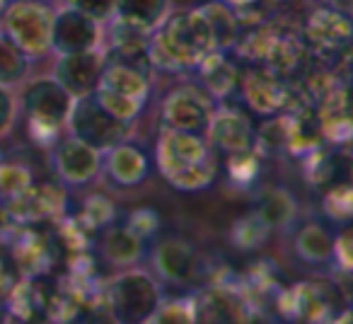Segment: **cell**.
<instances>
[{
  "instance_id": "1",
  "label": "cell",
  "mask_w": 353,
  "mask_h": 324,
  "mask_svg": "<svg viewBox=\"0 0 353 324\" xmlns=\"http://www.w3.org/2000/svg\"><path fill=\"white\" fill-rule=\"evenodd\" d=\"M216 51L213 32L199 8L174 10L150 32L145 59L152 70L170 75L194 73L196 65Z\"/></svg>"
},
{
  "instance_id": "2",
  "label": "cell",
  "mask_w": 353,
  "mask_h": 324,
  "mask_svg": "<svg viewBox=\"0 0 353 324\" xmlns=\"http://www.w3.org/2000/svg\"><path fill=\"white\" fill-rule=\"evenodd\" d=\"M155 165L172 189L199 194L213 187L221 172L218 152L203 133L160 128L155 141Z\"/></svg>"
},
{
  "instance_id": "3",
  "label": "cell",
  "mask_w": 353,
  "mask_h": 324,
  "mask_svg": "<svg viewBox=\"0 0 353 324\" xmlns=\"http://www.w3.org/2000/svg\"><path fill=\"white\" fill-rule=\"evenodd\" d=\"M92 94L114 119L123 123H136L152 94L148 59L107 56Z\"/></svg>"
},
{
  "instance_id": "4",
  "label": "cell",
  "mask_w": 353,
  "mask_h": 324,
  "mask_svg": "<svg viewBox=\"0 0 353 324\" xmlns=\"http://www.w3.org/2000/svg\"><path fill=\"white\" fill-rule=\"evenodd\" d=\"M73 99L75 97L68 90H63V85L56 83L54 75L27 78L17 94V102H20V112L27 117L32 138L41 145H54L56 138L65 131Z\"/></svg>"
},
{
  "instance_id": "5",
  "label": "cell",
  "mask_w": 353,
  "mask_h": 324,
  "mask_svg": "<svg viewBox=\"0 0 353 324\" xmlns=\"http://www.w3.org/2000/svg\"><path fill=\"white\" fill-rule=\"evenodd\" d=\"M56 8L44 0H10L0 17V30L30 61L51 54Z\"/></svg>"
},
{
  "instance_id": "6",
  "label": "cell",
  "mask_w": 353,
  "mask_h": 324,
  "mask_svg": "<svg viewBox=\"0 0 353 324\" xmlns=\"http://www.w3.org/2000/svg\"><path fill=\"white\" fill-rule=\"evenodd\" d=\"M107 298L109 310L119 322H150L157 303L162 300V283L152 276V271L141 269V264L119 269V274L107 283Z\"/></svg>"
},
{
  "instance_id": "7",
  "label": "cell",
  "mask_w": 353,
  "mask_h": 324,
  "mask_svg": "<svg viewBox=\"0 0 353 324\" xmlns=\"http://www.w3.org/2000/svg\"><path fill=\"white\" fill-rule=\"evenodd\" d=\"M136 128V123H123L114 119L102 104L94 99V94H83L73 99L68 121H65V133L80 138L88 145L97 148L99 152L117 145L121 141H128Z\"/></svg>"
},
{
  "instance_id": "8",
  "label": "cell",
  "mask_w": 353,
  "mask_h": 324,
  "mask_svg": "<svg viewBox=\"0 0 353 324\" xmlns=\"http://www.w3.org/2000/svg\"><path fill=\"white\" fill-rule=\"evenodd\" d=\"M218 102L199 83H179L162 97L160 128L206 133Z\"/></svg>"
},
{
  "instance_id": "9",
  "label": "cell",
  "mask_w": 353,
  "mask_h": 324,
  "mask_svg": "<svg viewBox=\"0 0 353 324\" xmlns=\"http://www.w3.org/2000/svg\"><path fill=\"white\" fill-rule=\"evenodd\" d=\"M99 162L102 152L70 133L68 136L61 133L51 145V168L63 187H88L99 177Z\"/></svg>"
},
{
  "instance_id": "10",
  "label": "cell",
  "mask_w": 353,
  "mask_h": 324,
  "mask_svg": "<svg viewBox=\"0 0 353 324\" xmlns=\"http://www.w3.org/2000/svg\"><path fill=\"white\" fill-rule=\"evenodd\" d=\"M150 271L162 285H189L199 274V252L187 237H162L150 247Z\"/></svg>"
},
{
  "instance_id": "11",
  "label": "cell",
  "mask_w": 353,
  "mask_h": 324,
  "mask_svg": "<svg viewBox=\"0 0 353 324\" xmlns=\"http://www.w3.org/2000/svg\"><path fill=\"white\" fill-rule=\"evenodd\" d=\"M102 49V22L85 15L83 10L63 3L54 12L51 54H78V51Z\"/></svg>"
},
{
  "instance_id": "12",
  "label": "cell",
  "mask_w": 353,
  "mask_h": 324,
  "mask_svg": "<svg viewBox=\"0 0 353 324\" xmlns=\"http://www.w3.org/2000/svg\"><path fill=\"white\" fill-rule=\"evenodd\" d=\"M203 136L211 143L213 150L225 157L235 155V152L256 150V128L252 119L242 109L228 107L223 102H218Z\"/></svg>"
},
{
  "instance_id": "13",
  "label": "cell",
  "mask_w": 353,
  "mask_h": 324,
  "mask_svg": "<svg viewBox=\"0 0 353 324\" xmlns=\"http://www.w3.org/2000/svg\"><path fill=\"white\" fill-rule=\"evenodd\" d=\"M99 174L102 179L117 192H131L138 189L150 174V160L141 145L131 141H121L117 145L102 150L99 162Z\"/></svg>"
},
{
  "instance_id": "14",
  "label": "cell",
  "mask_w": 353,
  "mask_h": 324,
  "mask_svg": "<svg viewBox=\"0 0 353 324\" xmlns=\"http://www.w3.org/2000/svg\"><path fill=\"white\" fill-rule=\"evenodd\" d=\"M104 61L107 54L104 49H90V51H78V54H61L56 56V63L51 75L56 78V83L63 85V90H68L73 97H83V94L94 92L102 75Z\"/></svg>"
},
{
  "instance_id": "15",
  "label": "cell",
  "mask_w": 353,
  "mask_h": 324,
  "mask_svg": "<svg viewBox=\"0 0 353 324\" xmlns=\"http://www.w3.org/2000/svg\"><path fill=\"white\" fill-rule=\"evenodd\" d=\"M148 39H150V30L126 17L112 15L102 25V49L107 56L145 59Z\"/></svg>"
},
{
  "instance_id": "16",
  "label": "cell",
  "mask_w": 353,
  "mask_h": 324,
  "mask_svg": "<svg viewBox=\"0 0 353 324\" xmlns=\"http://www.w3.org/2000/svg\"><path fill=\"white\" fill-rule=\"evenodd\" d=\"M99 250H102V256L109 266H114V269H131V266H138L145 259L148 242L141 235H136L126 223H117V225L107 227L102 232Z\"/></svg>"
},
{
  "instance_id": "17",
  "label": "cell",
  "mask_w": 353,
  "mask_h": 324,
  "mask_svg": "<svg viewBox=\"0 0 353 324\" xmlns=\"http://www.w3.org/2000/svg\"><path fill=\"white\" fill-rule=\"evenodd\" d=\"M194 73L199 75L196 83L211 94L216 102L232 97L240 88V68L235 61L228 59V51H211Z\"/></svg>"
},
{
  "instance_id": "18",
  "label": "cell",
  "mask_w": 353,
  "mask_h": 324,
  "mask_svg": "<svg viewBox=\"0 0 353 324\" xmlns=\"http://www.w3.org/2000/svg\"><path fill=\"white\" fill-rule=\"evenodd\" d=\"M196 322H245L247 305L242 303L240 293L230 288H206L194 298Z\"/></svg>"
},
{
  "instance_id": "19",
  "label": "cell",
  "mask_w": 353,
  "mask_h": 324,
  "mask_svg": "<svg viewBox=\"0 0 353 324\" xmlns=\"http://www.w3.org/2000/svg\"><path fill=\"white\" fill-rule=\"evenodd\" d=\"M293 254L307 266H332L334 256V232L324 227L322 223H305L295 230Z\"/></svg>"
},
{
  "instance_id": "20",
  "label": "cell",
  "mask_w": 353,
  "mask_h": 324,
  "mask_svg": "<svg viewBox=\"0 0 353 324\" xmlns=\"http://www.w3.org/2000/svg\"><path fill=\"white\" fill-rule=\"evenodd\" d=\"M305 34L319 49H329V51L346 49L348 39H351V15L322 8V10L312 12Z\"/></svg>"
},
{
  "instance_id": "21",
  "label": "cell",
  "mask_w": 353,
  "mask_h": 324,
  "mask_svg": "<svg viewBox=\"0 0 353 324\" xmlns=\"http://www.w3.org/2000/svg\"><path fill=\"white\" fill-rule=\"evenodd\" d=\"M199 10L203 12L208 27L213 32V41H216L218 51H230L232 46L240 41V20L232 12V8L223 0H211V3H203L199 6Z\"/></svg>"
},
{
  "instance_id": "22",
  "label": "cell",
  "mask_w": 353,
  "mask_h": 324,
  "mask_svg": "<svg viewBox=\"0 0 353 324\" xmlns=\"http://www.w3.org/2000/svg\"><path fill=\"white\" fill-rule=\"evenodd\" d=\"M256 216L269 227H285L298 218V201L295 196L283 187H271L261 194Z\"/></svg>"
},
{
  "instance_id": "23",
  "label": "cell",
  "mask_w": 353,
  "mask_h": 324,
  "mask_svg": "<svg viewBox=\"0 0 353 324\" xmlns=\"http://www.w3.org/2000/svg\"><path fill=\"white\" fill-rule=\"evenodd\" d=\"M242 83V80H240ZM242 90H245L247 99L259 94V99H252V107L259 114H271L283 104V85H281L279 75L276 73H252L250 78L242 83Z\"/></svg>"
},
{
  "instance_id": "24",
  "label": "cell",
  "mask_w": 353,
  "mask_h": 324,
  "mask_svg": "<svg viewBox=\"0 0 353 324\" xmlns=\"http://www.w3.org/2000/svg\"><path fill=\"white\" fill-rule=\"evenodd\" d=\"M172 8H174V0H117L114 15L138 22V25L148 27L152 32L170 15Z\"/></svg>"
},
{
  "instance_id": "25",
  "label": "cell",
  "mask_w": 353,
  "mask_h": 324,
  "mask_svg": "<svg viewBox=\"0 0 353 324\" xmlns=\"http://www.w3.org/2000/svg\"><path fill=\"white\" fill-rule=\"evenodd\" d=\"M30 63L32 61L0 30V85L12 90L22 88L30 78Z\"/></svg>"
},
{
  "instance_id": "26",
  "label": "cell",
  "mask_w": 353,
  "mask_h": 324,
  "mask_svg": "<svg viewBox=\"0 0 353 324\" xmlns=\"http://www.w3.org/2000/svg\"><path fill=\"white\" fill-rule=\"evenodd\" d=\"M150 322L162 324H189L196 322V312H194V298H165L157 303L155 312H152Z\"/></svg>"
},
{
  "instance_id": "27",
  "label": "cell",
  "mask_w": 353,
  "mask_h": 324,
  "mask_svg": "<svg viewBox=\"0 0 353 324\" xmlns=\"http://www.w3.org/2000/svg\"><path fill=\"white\" fill-rule=\"evenodd\" d=\"M269 230L271 227L256 213H252V216L242 218L240 223H235V227H232V245L250 252L254 247L264 245V240L269 237Z\"/></svg>"
},
{
  "instance_id": "28",
  "label": "cell",
  "mask_w": 353,
  "mask_h": 324,
  "mask_svg": "<svg viewBox=\"0 0 353 324\" xmlns=\"http://www.w3.org/2000/svg\"><path fill=\"white\" fill-rule=\"evenodd\" d=\"M32 174L22 165H0V192L3 196H22L30 189Z\"/></svg>"
},
{
  "instance_id": "29",
  "label": "cell",
  "mask_w": 353,
  "mask_h": 324,
  "mask_svg": "<svg viewBox=\"0 0 353 324\" xmlns=\"http://www.w3.org/2000/svg\"><path fill=\"white\" fill-rule=\"evenodd\" d=\"M20 117V102H17V92L12 88L0 85V138L15 128V121Z\"/></svg>"
},
{
  "instance_id": "30",
  "label": "cell",
  "mask_w": 353,
  "mask_h": 324,
  "mask_svg": "<svg viewBox=\"0 0 353 324\" xmlns=\"http://www.w3.org/2000/svg\"><path fill=\"white\" fill-rule=\"evenodd\" d=\"M126 225L148 242L160 227V218H157V213L152 208H138L126 218Z\"/></svg>"
},
{
  "instance_id": "31",
  "label": "cell",
  "mask_w": 353,
  "mask_h": 324,
  "mask_svg": "<svg viewBox=\"0 0 353 324\" xmlns=\"http://www.w3.org/2000/svg\"><path fill=\"white\" fill-rule=\"evenodd\" d=\"M324 208H327V216L332 221L348 223V218H351V192H348V187L334 189L324 201Z\"/></svg>"
},
{
  "instance_id": "32",
  "label": "cell",
  "mask_w": 353,
  "mask_h": 324,
  "mask_svg": "<svg viewBox=\"0 0 353 324\" xmlns=\"http://www.w3.org/2000/svg\"><path fill=\"white\" fill-rule=\"evenodd\" d=\"M65 3L78 8V10H83L85 15L94 17V20L102 22V25L114 15V10H117V0H65Z\"/></svg>"
},
{
  "instance_id": "33",
  "label": "cell",
  "mask_w": 353,
  "mask_h": 324,
  "mask_svg": "<svg viewBox=\"0 0 353 324\" xmlns=\"http://www.w3.org/2000/svg\"><path fill=\"white\" fill-rule=\"evenodd\" d=\"M228 6L232 8V12L237 15V20H254L259 22L264 17V10L269 3H279V0H223Z\"/></svg>"
},
{
  "instance_id": "34",
  "label": "cell",
  "mask_w": 353,
  "mask_h": 324,
  "mask_svg": "<svg viewBox=\"0 0 353 324\" xmlns=\"http://www.w3.org/2000/svg\"><path fill=\"white\" fill-rule=\"evenodd\" d=\"M332 266H336L341 274L351 271V230L343 227L339 235H334V256Z\"/></svg>"
},
{
  "instance_id": "35",
  "label": "cell",
  "mask_w": 353,
  "mask_h": 324,
  "mask_svg": "<svg viewBox=\"0 0 353 324\" xmlns=\"http://www.w3.org/2000/svg\"><path fill=\"white\" fill-rule=\"evenodd\" d=\"M324 8L329 10H336V12H343V15H351L353 10V0H319Z\"/></svg>"
},
{
  "instance_id": "36",
  "label": "cell",
  "mask_w": 353,
  "mask_h": 324,
  "mask_svg": "<svg viewBox=\"0 0 353 324\" xmlns=\"http://www.w3.org/2000/svg\"><path fill=\"white\" fill-rule=\"evenodd\" d=\"M8 3H10V0H0V17H3V12H6Z\"/></svg>"
}]
</instances>
